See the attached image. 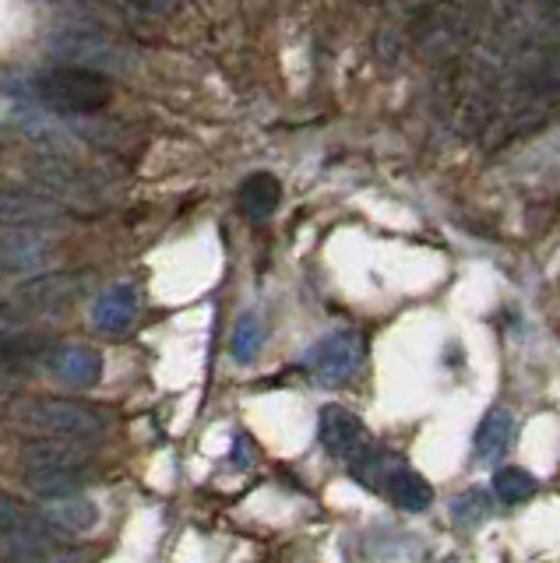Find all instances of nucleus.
<instances>
[{"label":"nucleus","instance_id":"nucleus-20","mask_svg":"<svg viewBox=\"0 0 560 563\" xmlns=\"http://www.w3.org/2000/svg\"><path fill=\"white\" fill-rule=\"evenodd\" d=\"M490 515H494V497H490L486 489H465L459 500L451 504V518L459 521L462 528H476L483 525Z\"/></svg>","mask_w":560,"mask_h":563},{"label":"nucleus","instance_id":"nucleus-7","mask_svg":"<svg viewBox=\"0 0 560 563\" xmlns=\"http://www.w3.org/2000/svg\"><path fill=\"white\" fill-rule=\"evenodd\" d=\"M50 53L57 60L72 64V67H89V70H107L113 64H120V53L110 46V40H102L99 32H57L50 35Z\"/></svg>","mask_w":560,"mask_h":563},{"label":"nucleus","instance_id":"nucleus-16","mask_svg":"<svg viewBox=\"0 0 560 563\" xmlns=\"http://www.w3.org/2000/svg\"><path fill=\"white\" fill-rule=\"evenodd\" d=\"M384 493L392 497V504H398L402 510H413V515H416V510H427L433 504V486L419 472L402 468V465L388 475Z\"/></svg>","mask_w":560,"mask_h":563},{"label":"nucleus","instance_id":"nucleus-21","mask_svg":"<svg viewBox=\"0 0 560 563\" xmlns=\"http://www.w3.org/2000/svg\"><path fill=\"white\" fill-rule=\"evenodd\" d=\"M233 360L237 363H251L257 356V349H261V321L254 313H243L237 328H233Z\"/></svg>","mask_w":560,"mask_h":563},{"label":"nucleus","instance_id":"nucleus-1","mask_svg":"<svg viewBox=\"0 0 560 563\" xmlns=\"http://www.w3.org/2000/svg\"><path fill=\"white\" fill-rule=\"evenodd\" d=\"M29 96L40 106H46L50 113L89 117L110 102V81L107 75H99V70L67 64V67L40 70V75L29 81Z\"/></svg>","mask_w":560,"mask_h":563},{"label":"nucleus","instance_id":"nucleus-24","mask_svg":"<svg viewBox=\"0 0 560 563\" xmlns=\"http://www.w3.org/2000/svg\"><path fill=\"white\" fill-rule=\"evenodd\" d=\"M444 563H462V560H459V556H448Z\"/></svg>","mask_w":560,"mask_h":563},{"label":"nucleus","instance_id":"nucleus-12","mask_svg":"<svg viewBox=\"0 0 560 563\" xmlns=\"http://www.w3.org/2000/svg\"><path fill=\"white\" fill-rule=\"evenodd\" d=\"M8 563H92L89 550H78L67 539H29L4 545Z\"/></svg>","mask_w":560,"mask_h":563},{"label":"nucleus","instance_id":"nucleus-18","mask_svg":"<svg viewBox=\"0 0 560 563\" xmlns=\"http://www.w3.org/2000/svg\"><path fill=\"white\" fill-rule=\"evenodd\" d=\"M539 489L536 475L525 472L518 465H507L494 475V497L504 500V504H525Z\"/></svg>","mask_w":560,"mask_h":563},{"label":"nucleus","instance_id":"nucleus-4","mask_svg":"<svg viewBox=\"0 0 560 563\" xmlns=\"http://www.w3.org/2000/svg\"><path fill=\"white\" fill-rule=\"evenodd\" d=\"M360 363V345L349 331H336L321 339L307 352V369L310 377L325 384V387H339L342 380L353 377V369Z\"/></svg>","mask_w":560,"mask_h":563},{"label":"nucleus","instance_id":"nucleus-19","mask_svg":"<svg viewBox=\"0 0 560 563\" xmlns=\"http://www.w3.org/2000/svg\"><path fill=\"white\" fill-rule=\"evenodd\" d=\"M25 486L46 500H61L81 486V472H25Z\"/></svg>","mask_w":560,"mask_h":563},{"label":"nucleus","instance_id":"nucleus-3","mask_svg":"<svg viewBox=\"0 0 560 563\" xmlns=\"http://www.w3.org/2000/svg\"><path fill=\"white\" fill-rule=\"evenodd\" d=\"M81 292V278L78 275H40L25 282L14 296V310L22 317H46V313H61L75 303V296Z\"/></svg>","mask_w":560,"mask_h":563},{"label":"nucleus","instance_id":"nucleus-2","mask_svg":"<svg viewBox=\"0 0 560 563\" xmlns=\"http://www.w3.org/2000/svg\"><path fill=\"white\" fill-rule=\"evenodd\" d=\"M22 422L40 437H72V440H96L107 430V419L96 405L75 398H32L22 405Z\"/></svg>","mask_w":560,"mask_h":563},{"label":"nucleus","instance_id":"nucleus-11","mask_svg":"<svg viewBox=\"0 0 560 563\" xmlns=\"http://www.w3.org/2000/svg\"><path fill=\"white\" fill-rule=\"evenodd\" d=\"M29 539H64L43 510L25 507L19 500L0 497V542H29Z\"/></svg>","mask_w":560,"mask_h":563},{"label":"nucleus","instance_id":"nucleus-17","mask_svg":"<svg viewBox=\"0 0 560 563\" xmlns=\"http://www.w3.org/2000/svg\"><path fill=\"white\" fill-rule=\"evenodd\" d=\"M240 205H243V211H248L251 219H268L275 211V205H278V184L265 173L251 176V180L243 184V190H240Z\"/></svg>","mask_w":560,"mask_h":563},{"label":"nucleus","instance_id":"nucleus-23","mask_svg":"<svg viewBox=\"0 0 560 563\" xmlns=\"http://www.w3.org/2000/svg\"><path fill=\"white\" fill-rule=\"evenodd\" d=\"M11 141H14V131L8 128V123H0V152H8Z\"/></svg>","mask_w":560,"mask_h":563},{"label":"nucleus","instance_id":"nucleus-8","mask_svg":"<svg viewBox=\"0 0 560 563\" xmlns=\"http://www.w3.org/2000/svg\"><path fill=\"white\" fill-rule=\"evenodd\" d=\"M64 201L50 198V194H32V190H0V222L19 225V229H36L61 222Z\"/></svg>","mask_w":560,"mask_h":563},{"label":"nucleus","instance_id":"nucleus-15","mask_svg":"<svg viewBox=\"0 0 560 563\" xmlns=\"http://www.w3.org/2000/svg\"><path fill=\"white\" fill-rule=\"evenodd\" d=\"M512 437H515L512 412L490 409L476 427V440H472V454H476V462H497V457L507 451V444H512Z\"/></svg>","mask_w":560,"mask_h":563},{"label":"nucleus","instance_id":"nucleus-5","mask_svg":"<svg viewBox=\"0 0 560 563\" xmlns=\"http://www.w3.org/2000/svg\"><path fill=\"white\" fill-rule=\"evenodd\" d=\"M318 437L331 457H345V462H353L356 454L371 448V433H366L363 419L342 409V405H325L318 416Z\"/></svg>","mask_w":560,"mask_h":563},{"label":"nucleus","instance_id":"nucleus-6","mask_svg":"<svg viewBox=\"0 0 560 563\" xmlns=\"http://www.w3.org/2000/svg\"><path fill=\"white\" fill-rule=\"evenodd\" d=\"M19 462L25 472H81L89 465V448L72 437H36L19 451Z\"/></svg>","mask_w":560,"mask_h":563},{"label":"nucleus","instance_id":"nucleus-13","mask_svg":"<svg viewBox=\"0 0 560 563\" xmlns=\"http://www.w3.org/2000/svg\"><path fill=\"white\" fill-rule=\"evenodd\" d=\"M134 313H138V292L120 282V286L99 292V299L92 303V324L107 334H124L134 321Z\"/></svg>","mask_w":560,"mask_h":563},{"label":"nucleus","instance_id":"nucleus-9","mask_svg":"<svg viewBox=\"0 0 560 563\" xmlns=\"http://www.w3.org/2000/svg\"><path fill=\"white\" fill-rule=\"evenodd\" d=\"M46 243L40 233L19 225H0V275H29L43 268Z\"/></svg>","mask_w":560,"mask_h":563},{"label":"nucleus","instance_id":"nucleus-14","mask_svg":"<svg viewBox=\"0 0 560 563\" xmlns=\"http://www.w3.org/2000/svg\"><path fill=\"white\" fill-rule=\"evenodd\" d=\"M43 515H46V521L54 525L64 539L81 536V532H92V528L99 525V507H96V500L75 497V493H72V497L50 500L43 507Z\"/></svg>","mask_w":560,"mask_h":563},{"label":"nucleus","instance_id":"nucleus-22","mask_svg":"<svg viewBox=\"0 0 560 563\" xmlns=\"http://www.w3.org/2000/svg\"><path fill=\"white\" fill-rule=\"evenodd\" d=\"M128 4L142 14H166V11L177 8V0H128Z\"/></svg>","mask_w":560,"mask_h":563},{"label":"nucleus","instance_id":"nucleus-10","mask_svg":"<svg viewBox=\"0 0 560 563\" xmlns=\"http://www.w3.org/2000/svg\"><path fill=\"white\" fill-rule=\"evenodd\" d=\"M46 369L64 384L92 387L102 377V356L89 345H57V349H50Z\"/></svg>","mask_w":560,"mask_h":563}]
</instances>
